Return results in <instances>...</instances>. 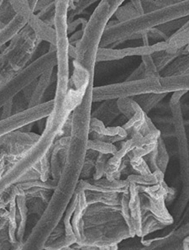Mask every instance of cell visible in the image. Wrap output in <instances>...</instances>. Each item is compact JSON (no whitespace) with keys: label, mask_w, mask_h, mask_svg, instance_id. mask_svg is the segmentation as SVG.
Instances as JSON below:
<instances>
[{"label":"cell","mask_w":189,"mask_h":250,"mask_svg":"<svg viewBox=\"0 0 189 250\" xmlns=\"http://www.w3.org/2000/svg\"><path fill=\"white\" fill-rule=\"evenodd\" d=\"M189 0H183L169 6L143 13L124 21L109 22L99 47L118 46L130 40H137L140 34L177 19L188 17Z\"/></svg>","instance_id":"cell-1"},{"label":"cell","mask_w":189,"mask_h":250,"mask_svg":"<svg viewBox=\"0 0 189 250\" xmlns=\"http://www.w3.org/2000/svg\"><path fill=\"white\" fill-rule=\"evenodd\" d=\"M0 52V87L31 63L42 41L27 24Z\"/></svg>","instance_id":"cell-2"},{"label":"cell","mask_w":189,"mask_h":250,"mask_svg":"<svg viewBox=\"0 0 189 250\" xmlns=\"http://www.w3.org/2000/svg\"><path fill=\"white\" fill-rule=\"evenodd\" d=\"M111 18L107 7L99 2L83 28L78 42L74 46L69 44V57L79 62L90 73H94L96 56L101 39Z\"/></svg>","instance_id":"cell-3"},{"label":"cell","mask_w":189,"mask_h":250,"mask_svg":"<svg viewBox=\"0 0 189 250\" xmlns=\"http://www.w3.org/2000/svg\"><path fill=\"white\" fill-rule=\"evenodd\" d=\"M56 65L55 52H46L16 73L8 82L0 87V109H2L7 102L19 95L29 83L37 80L45 71L55 67Z\"/></svg>","instance_id":"cell-4"},{"label":"cell","mask_w":189,"mask_h":250,"mask_svg":"<svg viewBox=\"0 0 189 250\" xmlns=\"http://www.w3.org/2000/svg\"><path fill=\"white\" fill-rule=\"evenodd\" d=\"M158 79L145 78L141 80H126L125 82L110 85L94 87L93 102L116 100L119 98L134 97L149 93H164Z\"/></svg>","instance_id":"cell-5"},{"label":"cell","mask_w":189,"mask_h":250,"mask_svg":"<svg viewBox=\"0 0 189 250\" xmlns=\"http://www.w3.org/2000/svg\"><path fill=\"white\" fill-rule=\"evenodd\" d=\"M40 135L31 131H16L0 137V161L7 164H15L21 159L31 146L37 144Z\"/></svg>","instance_id":"cell-6"},{"label":"cell","mask_w":189,"mask_h":250,"mask_svg":"<svg viewBox=\"0 0 189 250\" xmlns=\"http://www.w3.org/2000/svg\"><path fill=\"white\" fill-rule=\"evenodd\" d=\"M54 101H47L37 106L28 108L18 113L13 114L6 119L0 120V137L16 131L25 125H29L39 120L46 118L53 110Z\"/></svg>","instance_id":"cell-7"},{"label":"cell","mask_w":189,"mask_h":250,"mask_svg":"<svg viewBox=\"0 0 189 250\" xmlns=\"http://www.w3.org/2000/svg\"><path fill=\"white\" fill-rule=\"evenodd\" d=\"M16 15L25 19L26 24L33 30L40 40L56 46V31L54 28L46 24L32 11L27 0H9Z\"/></svg>","instance_id":"cell-8"},{"label":"cell","mask_w":189,"mask_h":250,"mask_svg":"<svg viewBox=\"0 0 189 250\" xmlns=\"http://www.w3.org/2000/svg\"><path fill=\"white\" fill-rule=\"evenodd\" d=\"M168 47L166 42H159L148 46H132L115 49L113 47H99L96 56V62L104 61H116L132 56L150 55L153 52L162 51Z\"/></svg>","instance_id":"cell-9"},{"label":"cell","mask_w":189,"mask_h":250,"mask_svg":"<svg viewBox=\"0 0 189 250\" xmlns=\"http://www.w3.org/2000/svg\"><path fill=\"white\" fill-rule=\"evenodd\" d=\"M53 70L54 67L45 71L37 80L29 83L22 90V98L26 104L27 109L42 103L41 101L45 96V93L52 83Z\"/></svg>","instance_id":"cell-10"},{"label":"cell","mask_w":189,"mask_h":250,"mask_svg":"<svg viewBox=\"0 0 189 250\" xmlns=\"http://www.w3.org/2000/svg\"><path fill=\"white\" fill-rule=\"evenodd\" d=\"M89 133L94 134V139L110 144L122 142L128 137L127 131L123 127H106L103 122L94 117L90 119Z\"/></svg>","instance_id":"cell-11"},{"label":"cell","mask_w":189,"mask_h":250,"mask_svg":"<svg viewBox=\"0 0 189 250\" xmlns=\"http://www.w3.org/2000/svg\"><path fill=\"white\" fill-rule=\"evenodd\" d=\"M168 48L175 52H189V22L171 34L166 41Z\"/></svg>","instance_id":"cell-12"},{"label":"cell","mask_w":189,"mask_h":250,"mask_svg":"<svg viewBox=\"0 0 189 250\" xmlns=\"http://www.w3.org/2000/svg\"><path fill=\"white\" fill-rule=\"evenodd\" d=\"M120 114L121 113L117 105V101L108 100V101H104V103L93 113L92 117L99 120L105 125L106 122L107 124L112 122V121L115 119L116 117L119 116Z\"/></svg>","instance_id":"cell-13"},{"label":"cell","mask_w":189,"mask_h":250,"mask_svg":"<svg viewBox=\"0 0 189 250\" xmlns=\"http://www.w3.org/2000/svg\"><path fill=\"white\" fill-rule=\"evenodd\" d=\"M25 24L26 21L25 19L19 15H16V16L11 20V21L5 24L0 30V48L6 45V43L9 42Z\"/></svg>","instance_id":"cell-14"},{"label":"cell","mask_w":189,"mask_h":250,"mask_svg":"<svg viewBox=\"0 0 189 250\" xmlns=\"http://www.w3.org/2000/svg\"><path fill=\"white\" fill-rule=\"evenodd\" d=\"M181 55H189V52H175L167 47L164 50L153 52L151 54L159 73H161L170 62L173 61L175 58Z\"/></svg>","instance_id":"cell-15"},{"label":"cell","mask_w":189,"mask_h":250,"mask_svg":"<svg viewBox=\"0 0 189 250\" xmlns=\"http://www.w3.org/2000/svg\"><path fill=\"white\" fill-rule=\"evenodd\" d=\"M189 55H181L165 67L160 76H172L189 73Z\"/></svg>","instance_id":"cell-16"},{"label":"cell","mask_w":189,"mask_h":250,"mask_svg":"<svg viewBox=\"0 0 189 250\" xmlns=\"http://www.w3.org/2000/svg\"><path fill=\"white\" fill-rule=\"evenodd\" d=\"M168 94H156V93H149L143 95H137L132 97L141 108L144 112H149L150 110L156 106L163 98L166 97Z\"/></svg>","instance_id":"cell-17"},{"label":"cell","mask_w":189,"mask_h":250,"mask_svg":"<svg viewBox=\"0 0 189 250\" xmlns=\"http://www.w3.org/2000/svg\"><path fill=\"white\" fill-rule=\"evenodd\" d=\"M140 14L138 13L136 9L134 8V5L131 2L126 3L125 5H120V6L116 9L114 16L118 20V21H124L129 19L133 18L135 16H139Z\"/></svg>","instance_id":"cell-18"},{"label":"cell","mask_w":189,"mask_h":250,"mask_svg":"<svg viewBox=\"0 0 189 250\" xmlns=\"http://www.w3.org/2000/svg\"><path fill=\"white\" fill-rule=\"evenodd\" d=\"M28 214H38L41 216L46 209V204L39 197H26Z\"/></svg>","instance_id":"cell-19"},{"label":"cell","mask_w":189,"mask_h":250,"mask_svg":"<svg viewBox=\"0 0 189 250\" xmlns=\"http://www.w3.org/2000/svg\"><path fill=\"white\" fill-rule=\"evenodd\" d=\"M37 17L40 19L46 24L54 28V21H55V3L50 4L49 6L46 7L40 10L39 12L36 13Z\"/></svg>","instance_id":"cell-20"},{"label":"cell","mask_w":189,"mask_h":250,"mask_svg":"<svg viewBox=\"0 0 189 250\" xmlns=\"http://www.w3.org/2000/svg\"><path fill=\"white\" fill-rule=\"evenodd\" d=\"M142 58V63L145 68V77L146 78H151V79H158L160 78V73L156 69V65L153 62L151 54L150 55H144Z\"/></svg>","instance_id":"cell-21"},{"label":"cell","mask_w":189,"mask_h":250,"mask_svg":"<svg viewBox=\"0 0 189 250\" xmlns=\"http://www.w3.org/2000/svg\"><path fill=\"white\" fill-rule=\"evenodd\" d=\"M16 13L13 9L12 5L9 3V0H5L0 6V22L3 25H5L11 21V20L16 16Z\"/></svg>","instance_id":"cell-22"},{"label":"cell","mask_w":189,"mask_h":250,"mask_svg":"<svg viewBox=\"0 0 189 250\" xmlns=\"http://www.w3.org/2000/svg\"><path fill=\"white\" fill-rule=\"evenodd\" d=\"M125 1V0H100L101 3H104V5L107 7L109 12L112 17L114 15L116 9L120 5H122Z\"/></svg>","instance_id":"cell-23"},{"label":"cell","mask_w":189,"mask_h":250,"mask_svg":"<svg viewBox=\"0 0 189 250\" xmlns=\"http://www.w3.org/2000/svg\"><path fill=\"white\" fill-rule=\"evenodd\" d=\"M2 113L0 115V120L6 119L10 116H12L13 100L7 102L2 108Z\"/></svg>","instance_id":"cell-24"},{"label":"cell","mask_w":189,"mask_h":250,"mask_svg":"<svg viewBox=\"0 0 189 250\" xmlns=\"http://www.w3.org/2000/svg\"><path fill=\"white\" fill-rule=\"evenodd\" d=\"M130 2L134 5V8L136 9L138 13L141 15L143 14V9H142V5H141V0H130Z\"/></svg>","instance_id":"cell-25"},{"label":"cell","mask_w":189,"mask_h":250,"mask_svg":"<svg viewBox=\"0 0 189 250\" xmlns=\"http://www.w3.org/2000/svg\"><path fill=\"white\" fill-rule=\"evenodd\" d=\"M27 2L31 9H32V11H33L34 6H35V4L37 3V0H27Z\"/></svg>","instance_id":"cell-26"},{"label":"cell","mask_w":189,"mask_h":250,"mask_svg":"<svg viewBox=\"0 0 189 250\" xmlns=\"http://www.w3.org/2000/svg\"><path fill=\"white\" fill-rule=\"evenodd\" d=\"M79 1H81V0H70V7H69V9H71L72 7H74V5L78 3Z\"/></svg>","instance_id":"cell-27"},{"label":"cell","mask_w":189,"mask_h":250,"mask_svg":"<svg viewBox=\"0 0 189 250\" xmlns=\"http://www.w3.org/2000/svg\"><path fill=\"white\" fill-rule=\"evenodd\" d=\"M5 0H0V6L3 4V2H4Z\"/></svg>","instance_id":"cell-28"},{"label":"cell","mask_w":189,"mask_h":250,"mask_svg":"<svg viewBox=\"0 0 189 250\" xmlns=\"http://www.w3.org/2000/svg\"><path fill=\"white\" fill-rule=\"evenodd\" d=\"M3 26H4V25H3V24H2L1 22H0V30H1V29H2V28H3Z\"/></svg>","instance_id":"cell-29"},{"label":"cell","mask_w":189,"mask_h":250,"mask_svg":"<svg viewBox=\"0 0 189 250\" xmlns=\"http://www.w3.org/2000/svg\"><path fill=\"white\" fill-rule=\"evenodd\" d=\"M179 1H183V0H179Z\"/></svg>","instance_id":"cell-30"}]
</instances>
